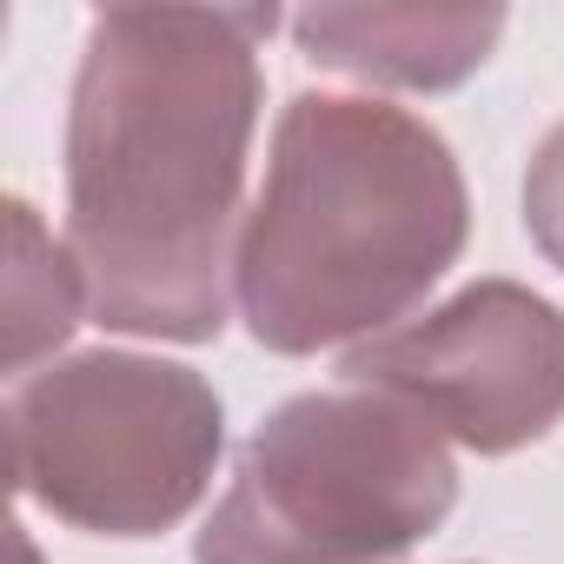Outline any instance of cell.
<instances>
[{
  "label": "cell",
  "instance_id": "cell-1",
  "mask_svg": "<svg viewBox=\"0 0 564 564\" xmlns=\"http://www.w3.org/2000/svg\"><path fill=\"white\" fill-rule=\"evenodd\" d=\"M272 8H107L67 120V252L113 333L199 346L226 326L232 213Z\"/></svg>",
  "mask_w": 564,
  "mask_h": 564
},
{
  "label": "cell",
  "instance_id": "cell-2",
  "mask_svg": "<svg viewBox=\"0 0 564 564\" xmlns=\"http://www.w3.org/2000/svg\"><path fill=\"white\" fill-rule=\"evenodd\" d=\"M465 219L458 160L425 120L300 94L279 113L272 166L239 232V313L272 352L386 333L465 252Z\"/></svg>",
  "mask_w": 564,
  "mask_h": 564
},
{
  "label": "cell",
  "instance_id": "cell-3",
  "mask_svg": "<svg viewBox=\"0 0 564 564\" xmlns=\"http://www.w3.org/2000/svg\"><path fill=\"white\" fill-rule=\"evenodd\" d=\"M458 498L438 425L386 392H306L239 452L199 564H399Z\"/></svg>",
  "mask_w": 564,
  "mask_h": 564
},
{
  "label": "cell",
  "instance_id": "cell-4",
  "mask_svg": "<svg viewBox=\"0 0 564 564\" xmlns=\"http://www.w3.org/2000/svg\"><path fill=\"white\" fill-rule=\"evenodd\" d=\"M219 458V399L193 366L80 352L14 386L8 471L54 518L107 538L180 524Z\"/></svg>",
  "mask_w": 564,
  "mask_h": 564
},
{
  "label": "cell",
  "instance_id": "cell-5",
  "mask_svg": "<svg viewBox=\"0 0 564 564\" xmlns=\"http://www.w3.org/2000/svg\"><path fill=\"white\" fill-rule=\"evenodd\" d=\"M346 386L412 405L471 452H518L564 419V313L478 279L438 313L346 352Z\"/></svg>",
  "mask_w": 564,
  "mask_h": 564
},
{
  "label": "cell",
  "instance_id": "cell-6",
  "mask_svg": "<svg viewBox=\"0 0 564 564\" xmlns=\"http://www.w3.org/2000/svg\"><path fill=\"white\" fill-rule=\"evenodd\" d=\"M505 34V8H306L293 41L306 61L386 87H458Z\"/></svg>",
  "mask_w": 564,
  "mask_h": 564
},
{
  "label": "cell",
  "instance_id": "cell-7",
  "mask_svg": "<svg viewBox=\"0 0 564 564\" xmlns=\"http://www.w3.org/2000/svg\"><path fill=\"white\" fill-rule=\"evenodd\" d=\"M87 300V279L74 252H61L28 199H8V366L28 372L41 352H54L74 333V313Z\"/></svg>",
  "mask_w": 564,
  "mask_h": 564
},
{
  "label": "cell",
  "instance_id": "cell-8",
  "mask_svg": "<svg viewBox=\"0 0 564 564\" xmlns=\"http://www.w3.org/2000/svg\"><path fill=\"white\" fill-rule=\"evenodd\" d=\"M524 226H531L538 252L564 272V127H551L544 147L531 153V173H524Z\"/></svg>",
  "mask_w": 564,
  "mask_h": 564
}]
</instances>
